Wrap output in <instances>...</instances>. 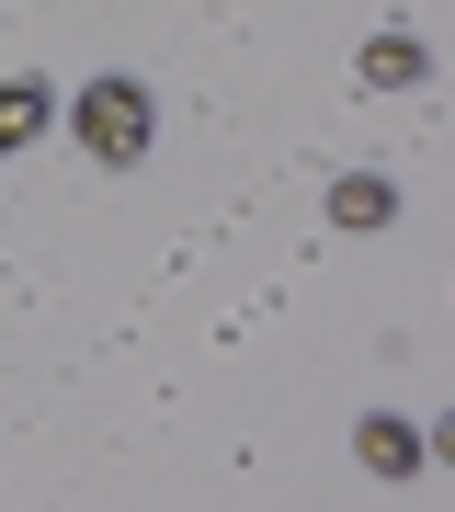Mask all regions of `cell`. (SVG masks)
<instances>
[{
  "mask_svg": "<svg viewBox=\"0 0 455 512\" xmlns=\"http://www.w3.org/2000/svg\"><path fill=\"white\" fill-rule=\"evenodd\" d=\"M46 114H57L46 80H0V160H23V148L46 137Z\"/></svg>",
  "mask_w": 455,
  "mask_h": 512,
  "instance_id": "obj_5",
  "label": "cell"
},
{
  "mask_svg": "<svg viewBox=\"0 0 455 512\" xmlns=\"http://www.w3.org/2000/svg\"><path fill=\"white\" fill-rule=\"evenodd\" d=\"M433 80V46L410 35V23H387V35H364V92H421Z\"/></svg>",
  "mask_w": 455,
  "mask_h": 512,
  "instance_id": "obj_3",
  "label": "cell"
},
{
  "mask_svg": "<svg viewBox=\"0 0 455 512\" xmlns=\"http://www.w3.org/2000/svg\"><path fill=\"white\" fill-rule=\"evenodd\" d=\"M69 137H80L103 171H137L148 137H160V92H148V80H91V92L69 103Z\"/></svg>",
  "mask_w": 455,
  "mask_h": 512,
  "instance_id": "obj_1",
  "label": "cell"
},
{
  "mask_svg": "<svg viewBox=\"0 0 455 512\" xmlns=\"http://www.w3.org/2000/svg\"><path fill=\"white\" fill-rule=\"evenodd\" d=\"M421 444H433V456H444V467H455V410H444V421H433V433H421Z\"/></svg>",
  "mask_w": 455,
  "mask_h": 512,
  "instance_id": "obj_6",
  "label": "cell"
},
{
  "mask_svg": "<svg viewBox=\"0 0 455 512\" xmlns=\"http://www.w3.org/2000/svg\"><path fill=\"white\" fill-rule=\"evenodd\" d=\"M330 228H399V183L387 171H342L330 183Z\"/></svg>",
  "mask_w": 455,
  "mask_h": 512,
  "instance_id": "obj_4",
  "label": "cell"
},
{
  "mask_svg": "<svg viewBox=\"0 0 455 512\" xmlns=\"http://www.w3.org/2000/svg\"><path fill=\"white\" fill-rule=\"evenodd\" d=\"M353 456H364V478H421V467H433V444H421V433H410L399 410H364Z\"/></svg>",
  "mask_w": 455,
  "mask_h": 512,
  "instance_id": "obj_2",
  "label": "cell"
}]
</instances>
